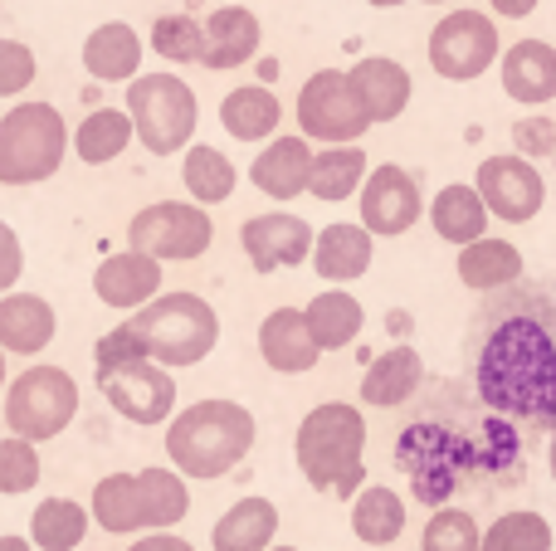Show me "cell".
I'll list each match as a JSON object with an SVG mask.
<instances>
[{"instance_id":"1","label":"cell","mask_w":556,"mask_h":551,"mask_svg":"<svg viewBox=\"0 0 556 551\" xmlns=\"http://www.w3.org/2000/svg\"><path fill=\"white\" fill-rule=\"evenodd\" d=\"M473 386L503 420H547L556 410V337L538 318H508L483 342Z\"/></svg>"},{"instance_id":"2","label":"cell","mask_w":556,"mask_h":551,"mask_svg":"<svg viewBox=\"0 0 556 551\" xmlns=\"http://www.w3.org/2000/svg\"><path fill=\"white\" fill-rule=\"evenodd\" d=\"M293 459L307 488L332 498H356L366 488V415L346 400L313 406L293 435Z\"/></svg>"},{"instance_id":"3","label":"cell","mask_w":556,"mask_h":551,"mask_svg":"<svg viewBox=\"0 0 556 551\" xmlns=\"http://www.w3.org/2000/svg\"><path fill=\"white\" fill-rule=\"evenodd\" d=\"M254 415L240 400H195L166 425V459L186 478H225L254 449Z\"/></svg>"},{"instance_id":"4","label":"cell","mask_w":556,"mask_h":551,"mask_svg":"<svg viewBox=\"0 0 556 551\" xmlns=\"http://www.w3.org/2000/svg\"><path fill=\"white\" fill-rule=\"evenodd\" d=\"M93 523L113 537L127 533H166L191 513V494H186L181 469H142V474H108L98 478L93 503H88Z\"/></svg>"},{"instance_id":"5","label":"cell","mask_w":556,"mask_h":551,"mask_svg":"<svg viewBox=\"0 0 556 551\" xmlns=\"http://www.w3.org/2000/svg\"><path fill=\"white\" fill-rule=\"evenodd\" d=\"M132 332L142 337L147 357L162 367H201L220 342V318L201 293H156L152 303L137 308Z\"/></svg>"},{"instance_id":"6","label":"cell","mask_w":556,"mask_h":551,"mask_svg":"<svg viewBox=\"0 0 556 551\" xmlns=\"http://www.w3.org/2000/svg\"><path fill=\"white\" fill-rule=\"evenodd\" d=\"M68 123L54 103H15L0 117V185H39L64 166Z\"/></svg>"},{"instance_id":"7","label":"cell","mask_w":556,"mask_h":551,"mask_svg":"<svg viewBox=\"0 0 556 551\" xmlns=\"http://www.w3.org/2000/svg\"><path fill=\"white\" fill-rule=\"evenodd\" d=\"M127 117L137 127V142L152 156H176L191 146L195 123H201V103H195L191 84L176 74H137L127 84Z\"/></svg>"},{"instance_id":"8","label":"cell","mask_w":556,"mask_h":551,"mask_svg":"<svg viewBox=\"0 0 556 551\" xmlns=\"http://www.w3.org/2000/svg\"><path fill=\"white\" fill-rule=\"evenodd\" d=\"M395 464L410 474V494L420 498L425 508H444L454 488L464 484V474L479 464V449L464 435H454V430L420 420V425H410L401 435Z\"/></svg>"},{"instance_id":"9","label":"cell","mask_w":556,"mask_h":551,"mask_svg":"<svg viewBox=\"0 0 556 551\" xmlns=\"http://www.w3.org/2000/svg\"><path fill=\"white\" fill-rule=\"evenodd\" d=\"M78 415V381L68 376L64 367H39L20 371L15 381L5 386V425L10 435H25L35 445L45 439H59Z\"/></svg>"},{"instance_id":"10","label":"cell","mask_w":556,"mask_h":551,"mask_svg":"<svg viewBox=\"0 0 556 551\" xmlns=\"http://www.w3.org/2000/svg\"><path fill=\"white\" fill-rule=\"evenodd\" d=\"M215 225L205 205L191 201H156L127 220V244L162 264H191L211 249Z\"/></svg>"},{"instance_id":"11","label":"cell","mask_w":556,"mask_h":551,"mask_svg":"<svg viewBox=\"0 0 556 551\" xmlns=\"http://www.w3.org/2000/svg\"><path fill=\"white\" fill-rule=\"evenodd\" d=\"M503 59V39L493 15L483 10H450L440 25L430 29V68L444 84H473Z\"/></svg>"},{"instance_id":"12","label":"cell","mask_w":556,"mask_h":551,"mask_svg":"<svg viewBox=\"0 0 556 551\" xmlns=\"http://www.w3.org/2000/svg\"><path fill=\"white\" fill-rule=\"evenodd\" d=\"M298 132L323 146L362 142L371 132V117H366L346 68H317L303 84V93H298Z\"/></svg>"},{"instance_id":"13","label":"cell","mask_w":556,"mask_h":551,"mask_svg":"<svg viewBox=\"0 0 556 551\" xmlns=\"http://www.w3.org/2000/svg\"><path fill=\"white\" fill-rule=\"evenodd\" d=\"M98 390L103 400L132 425H166L176 415V381L172 367L152 357H132V361H113L98 367Z\"/></svg>"},{"instance_id":"14","label":"cell","mask_w":556,"mask_h":551,"mask_svg":"<svg viewBox=\"0 0 556 551\" xmlns=\"http://www.w3.org/2000/svg\"><path fill=\"white\" fill-rule=\"evenodd\" d=\"M473 185H479L489 215L503 225H528V220H538L542 205H547V181H542V171L522 152L483 156Z\"/></svg>"},{"instance_id":"15","label":"cell","mask_w":556,"mask_h":551,"mask_svg":"<svg viewBox=\"0 0 556 551\" xmlns=\"http://www.w3.org/2000/svg\"><path fill=\"white\" fill-rule=\"evenodd\" d=\"M356 210H362V225L376 234V240H395V234L415 230L420 215H425L420 181L395 162L371 166L366 181H362V191H356Z\"/></svg>"},{"instance_id":"16","label":"cell","mask_w":556,"mask_h":551,"mask_svg":"<svg viewBox=\"0 0 556 551\" xmlns=\"http://www.w3.org/2000/svg\"><path fill=\"white\" fill-rule=\"evenodd\" d=\"M313 240H317V230L293 210H269L240 225V244L250 254L254 273H278V269L307 264L313 259Z\"/></svg>"},{"instance_id":"17","label":"cell","mask_w":556,"mask_h":551,"mask_svg":"<svg viewBox=\"0 0 556 551\" xmlns=\"http://www.w3.org/2000/svg\"><path fill=\"white\" fill-rule=\"evenodd\" d=\"M93 293L103 308H117V312H137L142 303H152L162 293V259L152 254L132 249L127 244L123 254H108L93 273Z\"/></svg>"},{"instance_id":"18","label":"cell","mask_w":556,"mask_h":551,"mask_svg":"<svg viewBox=\"0 0 556 551\" xmlns=\"http://www.w3.org/2000/svg\"><path fill=\"white\" fill-rule=\"evenodd\" d=\"M346 78H352V88H356V98H362L371 127L376 123H395V117L410 107L415 84H410V68H405L401 59L366 54V59H356V64L346 68Z\"/></svg>"},{"instance_id":"19","label":"cell","mask_w":556,"mask_h":551,"mask_svg":"<svg viewBox=\"0 0 556 551\" xmlns=\"http://www.w3.org/2000/svg\"><path fill=\"white\" fill-rule=\"evenodd\" d=\"M503 93L522 107H542L556 98V44L547 39H518L498 59Z\"/></svg>"},{"instance_id":"20","label":"cell","mask_w":556,"mask_h":551,"mask_svg":"<svg viewBox=\"0 0 556 551\" xmlns=\"http://www.w3.org/2000/svg\"><path fill=\"white\" fill-rule=\"evenodd\" d=\"M264 44V25L254 10L244 5H220L205 20V68L215 74H230V68H244Z\"/></svg>"},{"instance_id":"21","label":"cell","mask_w":556,"mask_h":551,"mask_svg":"<svg viewBox=\"0 0 556 551\" xmlns=\"http://www.w3.org/2000/svg\"><path fill=\"white\" fill-rule=\"evenodd\" d=\"M313 146L307 137H269L260 156L250 162V181L260 185L269 201H298L307 191V176H313Z\"/></svg>"},{"instance_id":"22","label":"cell","mask_w":556,"mask_h":551,"mask_svg":"<svg viewBox=\"0 0 556 551\" xmlns=\"http://www.w3.org/2000/svg\"><path fill=\"white\" fill-rule=\"evenodd\" d=\"M260 357L269 361L278 376H303V371H313L323 361V347L307 332L303 308H274L260 322Z\"/></svg>"},{"instance_id":"23","label":"cell","mask_w":556,"mask_h":551,"mask_svg":"<svg viewBox=\"0 0 556 551\" xmlns=\"http://www.w3.org/2000/svg\"><path fill=\"white\" fill-rule=\"evenodd\" d=\"M371 259H376V234L366 230V225H327V230H317V240H313L317 279L337 283V289L366 279Z\"/></svg>"},{"instance_id":"24","label":"cell","mask_w":556,"mask_h":551,"mask_svg":"<svg viewBox=\"0 0 556 551\" xmlns=\"http://www.w3.org/2000/svg\"><path fill=\"white\" fill-rule=\"evenodd\" d=\"M54 308L39 293H0V347L10 357H39V351L54 342Z\"/></svg>"},{"instance_id":"25","label":"cell","mask_w":556,"mask_h":551,"mask_svg":"<svg viewBox=\"0 0 556 551\" xmlns=\"http://www.w3.org/2000/svg\"><path fill=\"white\" fill-rule=\"evenodd\" d=\"M142 35L127 20H108L84 39V68L98 84H132L142 74Z\"/></svg>"},{"instance_id":"26","label":"cell","mask_w":556,"mask_h":551,"mask_svg":"<svg viewBox=\"0 0 556 551\" xmlns=\"http://www.w3.org/2000/svg\"><path fill=\"white\" fill-rule=\"evenodd\" d=\"M420 381H425V357L405 342V347L371 357V367L362 371V400L371 410H395L420 390Z\"/></svg>"},{"instance_id":"27","label":"cell","mask_w":556,"mask_h":551,"mask_svg":"<svg viewBox=\"0 0 556 551\" xmlns=\"http://www.w3.org/2000/svg\"><path fill=\"white\" fill-rule=\"evenodd\" d=\"M459 279L464 289L473 293H493V289H508V283L522 279V249L513 240H493V234H483V240L473 244H459Z\"/></svg>"},{"instance_id":"28","label":"cell","mask_w":556,"mask_h":551,"mask_svg":"<svg viewBox=\"0 0 556 551\" xmlns=\"http://www.w3.org/2000/svg\"><path fill=\"white\" fill-rule=\"evenodd\" d=\"M489 220H493V215H489V205H483L479 185L454 181V185H444V191L430 201V225H434V234H440L444 244L483 240V234H489Z\"/></svg>"},{"instance_id":"29","label":"cell","mask_w":556,"mask_h":551,"mask_svg":"<svg viewBox=\"0 0 556 551\" xmlns=\"http://www.w3.org/2000/svg\"><path fill=\"white\" fill-rule=\"evenodd\" d=\"M303 318H307V332H313V342L323 351L352 347V342L362 337V328H366L362 303H356L346 289H337V283H332V289H323L313 303H307Z\"/></svg>"},{"instance_id":"30","label":"cell","mask_w":556,"mask_h":551,"mask_svg":"<svg viewBox=\"0 0 556 551\" xmlns=\"http://www.w3.org/2000/svg\"><path fill=\"white\" fill-rule=\"evenodd\" d=\"M283 123V103L274 98V88L264 84H244L235 88L220 103V127L235 137V142H269Z\"/></svg>"},{"instance_id":"31","label":"cell","mask_w":556,"mask_h":551,"mask_svg":"<svg viewBox=\"0 0 556 551\" xmlns=\"http://www.w3.org/2000/svg\"><path fill=\"white\" fill-rule=\"evenodd\" d=\"M274 537H278V508L269 498H240V503L211 527L215 551H269Z\"/></svg>"},{"instance_id":"32","label":"cell","mask_w":556,"mask_h":551,"mask_svg":"<svg viewBox=\"0 0 556 551\" xmlns=\"http://www.w3.org/2000/svg\"><path fill=\"white\" fill-rule=\"evenodd\" d=\"M362 181H366V152L356 142H337L313 156L307 191H313V201L337 205V201H352V195L362 191Z\"/></svg>"},{"instance_id":"33","label":"cell","mask_w":556,"mask_h":551,"mask_svg":"<svg viewBox=\"0 0 556 551\" xmlns=\"http://www.w3.org/2000/svg\"><path fill=\"white\" fill-rule=\"evenodd\" d=\"M352 533L366 547H391L405 533V498L386 484H366L352 498Z\"/></svg>"},{"instance_id":"34","label":"cell","mask_w":556,"mask_h":551,"mask_svg":"<svg viewBox=\"0 0 556 551\" xmlns=\"http://www.w3.org/2000/svg\"><path fill=\"white\" fill-rule=\"evenodd\" d=\"M181 181L186 191H191L195 205H220L235 195V185H240V171H235V162L220 152V146H205V142H191L181 156Z\"/></svg>"},{"instance_id":"35","label":"cell","mask_w":556,"mask_h":551,"mask_svg":"<svg viewBox=\"0 0 556 551\" xmlns=\"http://www.w3.org/2000/svg\"><path fill=\"white\" fill-rule=\"evenodd\" d=\"M137 137L132 117H127V107L117 113V107H98V113H88L84 123L74 127V156L84 166H108L113 156L127 152V142Z\"/></svg>"},{"instance_id":"36","label":"cell","mask_w":556,"mask_h":551,"mask_svg":"<svg viewBox=\"0 0 556 551\" xmlns=\"http://www.w3.org/2000/svg\"><path fill=\"white\" fill-rule=\"evenodd\" d=\"M88 523H93V513L84 503H74V498H45L29 513V542L39 551H74V547H84Z\"/></svg>"},{"instance_id":"37","label":"cell","mask_w":556,"mask_h":551,"mask_svg":"<svg viewBox=\"0 0 556 551\" xmlns=\"http://www.w3.org/2000/svg\"><path fill=\"white\" fill-rule=\"evenodd\" d=\"M479 551H552V523L542 513H503L483 527Z\"/></svg>"},{"instance_id":"38","label":"cell","mask_w":556,"mask_h":551,"mask_svg":"<svg viewBox=\"0 0 556 551\" xmlns=\"http://www.w3.org/2000/svg\"><path fill=\"white\" fill-rule=\"evenodd\" d=\"M152 49L172 64H201L205 59V25L191 15V10H176V15H162L152 25Z\"/></svg>"},{"instance_id":"39","label":"cell","mask_w":556,"mask_h":551,"mask_svg":"<svg viewBox=\"0 0 556 551\" xmlns=\"http://www.w3.org/2000/svg\"><path fill=\"white\" fill-rule=\"evenodd\" d=\"M479 547H483V533H479V523H473V513L450 508V503L434 508L420 533V551H479Z\"/></svg>"},{"instance_id":"40","label":"cell","mask_w":556,"mask_h":551,"mask_svg":"<svg viewBox=\"0 0 556 551\" xmlns=\"http://www.w3.org/2000/svg\"><path fill=\"white\" fill-rule=\"evenodd\" d=\"M39 484V454L35 439L10 435L0 439V498H20Z\"/></svg>"},{"instance_id":"41","label":"cell","mask_w":556,"mask_h":551,"mask_svg":"<svg viewBox=\"0 0 556 551\" xmlns=\"http://www.w3.org/2000/svg\"><path fill=\"white\" fill-rule=\"evenodd\" d=\"M39 64H35V49L20 44V39H0V98H15L35 84Z\"/></svg>"},{"instance_id":"42","label":"cell","mask_w":556,"mask_h":551,"mask_svg":"<svg viewBox=\"0 0 556 551\" xmlns=\"http://www.w3.org/2000/svg\"><path fill=\"white\" fill-rule=\"evenodd\" d=\"M513 142H518V152L528 156V162H538V156H556V117H522V123H513Z\"/></svg>"},{"instance_id":"43","label":"cell","mask_w":556,"mask_h":551,"mask_svg":"<svg viewBox=\"0 0 556 551\" xmlns=\"http://www.w3.org/2000/svg\"><path fill=\"white\" fill-rule=\"evenodd\" d=\"M25 273V249H20V234L0 220V293H10Z\"/></svg>"},{"instance_id":"44","label":"cell","mask_w":556,"mask_h":551,"mask_svg":"<svg viewBox=\"0 0 556 551\" xmlns=\"http://www.w3.org/2000/svg\"><path fill=\"white\" fill-rule=\"evenodd\" d=\"M127 551H195L191 542H186V537H176L172 527H166V533H147V537H137L132 547Z\"/></svg>"},{"instance_id":"45","label":"cell","mask_w":556,"mask_h":551,"mask_svg":"<svg viewBox=\"0 0 556 551\" xmlns=\"http://www.w3.org/2000/svg\"><path fill=\"white\" fill-rule=\"evenodd\" d=\"M498 15H508V20H522V15H532V10L542 5V0H489Z\"/></svg>"},{"instance_id":"46","label":"cell","mask_w":556,"mask_h":551,"mask_svg":"<svg viewBox=\"0 0 556 551\" xmlns=\"http://www.w3.org/2000/svg\"><path fill=\"white\" fill-rule=\"evenodd\" d=\"M0 551H35L29 537H0Z\"/></svg>"},{"instance_id":"47","label":"cell","mask_w":556,"mask_h":551,"mask_svg":"<svg viewBox=\"0 0 556 551\" xmlns=\"http://www.w3.org/2000/svg\"><path fill=\"white\" fill-rule=\"evenodd\" d=\"M366 5H376V10H395V5H405V0H366Z\"/></svg>"},{"instance_id":"48","label":"cell","mask_w":556,"mask_h":551,"mask_svg":"<svg viewBox=\"0 0 556 551\" xmlns=\"http://www.w3.org/2000/svg\"><path fill=\"white\" fill-rule=\"evenodd\" d=\"M547 469H552V484H556V435H552V449H547Z\"/></svg>"},{"instance_id":"49","label":"cell","mask_w":556,"mask_h":551,"mask_svg":"<svg viewBox=\"0 0 556 551\" xmlns=\"http://www.w3.org/2000/svg\"><path fill=\"white\" fill-rule=\"evenodd\" d=\"M10 381H5V347H0V390H5Z\"/></svg>"},{"instance_id":"50","label":"cell","mask_w":556,"mask_h":551,"mask_svg":"<svg viewBox=\"0 0 556 551\" xmlns=\"http://www.w3.org/2000/svg\"><path fill=\"white\" fill-rule=\"evenodd\" d=\"M425 5H454V0H425Z\"/></svg>"},{"instance_id":"51","label":"cell","mask_w":556,"mask_h":551,"mask_svg":"<svg viewBox=\"0 0 556 551\" xmlns=\"http://www.w3.org/2000/svg\"><path fill=\"white\" fill-rule=\"evenodd\" d=\"M269 551H298V547H269Z\"/></svg>"},{"instance_id":"52","label":"cell","mask_w":556,"mask_h":551,"mask_svg":"<svg viewBox=\"0 0 556 551\" xmlns=\"http://www.w3.org/2000/svg\"><path fill=\"white\" fill-rule=\"evenodd\" d=\"M552 162H556V156H552Z\"/></svg>"}]
</instances>
